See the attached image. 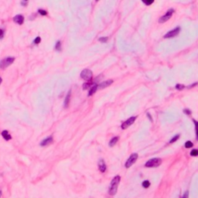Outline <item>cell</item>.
<instances>
[{"mask_svg": "<svg viewBox=\"0 0 198 198\" xmlns=\"http://www.w3.org/2000/svg\"><path fill=\"white\" fill-rule=\"evenodd\" d=\"M53 142V136H50L48 137H46V138H44L43 140H42L40 143H39V145H40V146H42V147H44V146H47L50 144H52Z\"/></svg>", "mask_w": 198, "mask_h": 198, "instance_id": "9", "label": "cell"}, {"mask_svg": "<svg viewBox=\"0 0 198 198\" xmlns=\"http://www.w3.org/2000/svg\"><path fill=\"white\" fill-rule=\"evenodd\" d=\"M24 1H26H26H28V0H24Z\"/></svg>", "mask_w": 198, "mask_h": 198, "instance_id": "36", "label": "cell"}, {"mask_svg": "<svg viewBox=\"0 0 198 198\" xmlns=\"http://www.w3.org/2000/svg\"><path fill=\"white\" fill-rule=\"evenodd\" d=\"M93 83H90V82H88V83H84V84H83V89L84 90H87V89H88L90 88L91 87L93 86Z\"/></svg>", "mask_w": 198, "mask_h": 198, "instance_id": "17", "label": "cell"}, {"mask_svg": "<svg viewBox=\"0 0 198 198\" xmlns=\"http://www.w3.org/2000/svg\"><path fill=\"white\" fill-rule=\"evenodd\" d=\"M193 146V142H190V141H187V142H185V147L187 148V149H190V148H192Z\"/></svg>", "mask_w": 198, "mask_h": 198, "instance_id": "20", "label": "cell"}, {"mask_svg": "<svg viewBox=\"0 0 198 198\" xmlns=\"http://www.w3.org/2000/svg\"><path fill=\"white\" fill-rule=\"evenodd\" d=\"M55 50L57 51H61V41H57L55 44Z\"/></svg>", "mask_w": 198, "mask_h": 198, "instance_id": "18", "label": "cell"}, {"mask_svg": "<svg viewBox=\"0 0 198 198\" xmlns=\"http://www.w3.org/2000/svg\"><path fill=\"white\" fill-rule=\"evenodd\" d=\"M142 1L144 4H145L146 6H150L153 3L154 0H142Z\"/></svg>", "mask_w": 198, "mask_h": 198, "instance_id": "22", "label": "cell"}, {"mask_svg": "<svg viewBox=\"0 0 198 198\" xmlns=\"http://www.w3.org/2000/svg\"><path fill=\"white\" fill-rule=\"evenodd\" d=\"M136 118H137V116H132V117H130L129 119H127L126 120L125 122H124L122 124V125H121V128L123 129V130H125V129H128L129 126H131L134 122H135V121H136Z\"/></svg>", "mask_w": 198, "mask_h": 198, "instance_id": "8", "label": "cell"}, {"mask_svg": "<svg viewBox=\"0 0 198 198\" xmlns=\"http://www.w3.org/2000/svg\"><path fill=\"white\" fill-rule=\"evenodd\" d=\"M173 13H174V9H169L167 12H166V13L164 15H163V16L160 18V19H159V23H165V22H166V21H168L169 19L172 17V15H173Z\"/></svg>", "mask_w": 198, "mask_h": 198, "instance_id": "7", "label": "cell"}, {"mask_svg": "<svg viewBox=\"0 0 198 198\" xmlns=\"http://www.w3.org/2000/svg\"><path fill=\"white\" fill-rule=\"evenodd\" d=\"M98 1H99V0H96V2H98Z\"/></svg>", "mask_w": 198, "mask_h": 198, "instance_id": "37", "label": "cell"}, {"mask_svg": "<svg viewBox=\"0 0 198 198\" xmlns=\"http://www.w3.org/2000/svg\"><path fill=\"white\" fill-rule=\"evenodd\" d=\"M38 13L40 15H47V12L46 10H43V9H39Z\"/></svg>", "mask_w": 198, "mask_h": 198, "instance_id": "27", "label": "cell"}, {"mask_svg": "<svg viewBox=\"0 0 198 198\" xmlns=\"http://www.w3.org/2000/svg\"><path fill=\"white\" fill-rule=\"evenodd\" d=\"M179 138H180V135H176V136H173L171 139L169 140V143H173V142H176L178 139H179Z\"/></svg>", "mask_w": 198, "mask_h": 198, "instance_id": "19", "label": "cell"}, {"mask_svg": "<svg viewBox=\"0 0 198 198\" xmlns=\"http://www.w3.org/2000/svg\"><path fill=\"white\" fill-rule=\"evenodd\" d=\"M70 95H71V91H69L68 93H67V96L65 98V100H64V108H67V107L69 106V104H70Z\"/></svg>", "mask_w": 198, "mask_h": 198, "instance_id": "14", "label": "cell"}, {"mask_svg": "<svg viewBox=\"0 0 198 198\" xmlns=\"http://www.w3.org/2000/svg\"><path fill=\"white\" fill-rule=\"evenodd\" d=\"M15 61V58L13 57H8L6 58H4L3 60L0 61V68L1 69H6V67L10 66Z\"/></svg>", "mask_w": 198, "mask_h": 198, "instance_id": "3", "label": "cell"}, {"mask_svg": "<svg viewBox=\"0 0 198 198\" xmlns=\"http://www.w3.org/2000/svg\"><path fill=\"white\" fill-rule=\"evenodd\" d=\"M113 83V81L112 80H108V81H103L102 83H101L100 84H98V88L99 89H103V88H105L107 87L110 86Z\"/></svg>", "mask_w": 198, "mask_h": 198, "instance_id": "11", "label": "cell"}, {"mask_svg": "<svg viewBox=\"0 0 198 198\" xmlns=\"http://www.w3.org/2000/svg\"><path fill=\"white\" fill-rule=\"evenodd\" d=\"M147 115L149 116V119H150V120H151V121H152V118H151V116H150V114H149L148 113V114H147Z\"/></svg>", "mask_w": 198, "mask_h": 198, "instance_id": "33", "label": "cell"}, {"mask_svg": "<svg viewBox=\"0 0 198 198\" xmlns=\"http://www.w3.org/2000/svg\"><path fill=\"white\" fill-rule=\"evenodd\" d=\"M98 169L101 173H105L106 171V164L105 163V161L103 160H100L98 162Z\"/></svg>", "mask_w": 198, "mask_h": 198, "instance_id": "12", "label": "cell"}, {"mask_svg": "<svg viewBox=\"0 0 198 198\" xmlns=\"http://www.w3.org/2000/svg\"><path fill=\"white\" fill-rule=\"evenodd\" d=\"M4 36V31L0 29V38H2Z\"/></svg>", "mask_w": 198, "mask_h": 198, "instance_id": "31", "label": "cell"}, {"mask_svg": "<svg viewBox=\"0 0 198 198\" xmlns=\"http://www.w3.org/2000/svg\"><path fill=\"white\" fill-rule=\"evenodd\" d=\"M13 21L19 25H22L24 23V17L22 15H16L13 17Z\"/></svg>", "mask_w": 198, "mask_h": 198, "instance_id": "10", "label": "cell"}, {"mask_svg": "<svg viewBox=\"0 0 198 198\" xmlns=\"http://www.w3.org/2000/svg\"><path fill=\"white\" fill-rule=\"evenodd\" d=\"M162 163V160L160 158H153V159H151L148 160L145 163V166L148 168H156L160 166Z\"/></svg>", "mask_w": 198, "mask_h": 198, "instance_id": "2", "label": "cell"}, {"mask_svg": "<svg viewBox=\"0 0 198 198\" xmlns=\"http://www.w3.org/2000/svg\"><path fill=\"white\" fill-rule=\"evenodd\" d=\"M98 84H94L93 86H91L90 88V90H89V92H88V96H91L93 94L96 92V91L98 90Z\"/></svg>", "mask_w": 198, "mask_h": 198, "instance_id": "15", "label": "cell"}, {"mask_svg": "<svg viewBox=\"0 0 198 198\" xmlns=\"http://www.w3.org/2000/svg\"><path fill=\"white\" fill-rule=\"evenodd\" d=\"M183 112L185 113V114H188V115H190L191 114V111L190 110H189V109H184L183 110Z\"/></svg>", "mask_w": 198, "mask_h": 198, "instance_id": "29", "label": "cell"}, {"mask_svg": "<svg viewBox=\"0 0 198 198\" xmlns=\"http://www.w3.org/2000/svg\"><path fill=\"white\" fill-rule=\"evenodd\" d=\"M40 41H41V38L39 37H36V39H34L33 43H35V44H39V43H40Z\"/></svg>", "mask_w": 198, "mask_h": 198, "instance_id": "28", "label": "cell"}, {"mask_svg": "<svg viewBox=\"0 0 198 198\" xmlns=\"http://www.w3.org/2000/svg\"><path fill=\"white\" fill-rule=\"evenodd\" d=\"M81 77L83 79V80L87 81H91V79L93 77V73L92 71L89 70V69H84L81 71Z\"/></svg>", "mask_w": 198, "mask_h": 198, "instance_id": "4", "label": "cell"}, {"mask_svg": "<svg viewBox=\"0 0 198 198\" xmlns=\"http://www.w3.org/2000/svg\"><path fill=\"white\" fill-rule=\"evenodd\" d=\"M118 140H119V137H118V136L113 137L109 142V146H111V147H113V146L117 143Z\"/></svg>", "mask_w": 198, "mask_h": 198, "instance_id": "16", "label": "cell"}, {"mask_svg": "<svg viewBox=\"0 0 198 198\" xmlns=\"http://www.w3.org/2000/svg\"><path fill=\"white\" fill-rule=\"evenodd\" d=\"M108 37H100V38L98 39V40L100 41V42H102V43H106L107 41H108Z\"/></svg>", "mask_w": 198, "mask_h": 198, "instance_id": "26", "label": "cell"}, {"mask_svg": "<svg viewBox=\"0 0 198 198\" xmlns=\"http://www.w3.org/2000/svg\"><path fill=\"white\" fill-rule=\"evenodd\" d=\"M185 88V86L183 84H178L176 85V88L177 90H179V91H181V90H183V88Z\"/></svg>", "mask_w": 198, "mask_h": 198, "instance_id": "25", "label": "cell"}, {"mask_svg": "<svg viewBox=\"0 0 198 198\" xmlns=\"http://www.w3.org/2000/svg\"><path fill=\"white\" fill-rule=\"evenodd\" d=\"M195 124V130H196V135H197V139L198 140V122L197 121H193Z\"/></svg>", "mask_w": 198, "mask_h": 198, "instance_id": "24", "label": "cell"}, {"mask_svg": "<svg viewBox=\"0 0 198 198\" xmlns=\"http://www.w3.org/2000/svg\"><path fill=\"white\" fill-rule=\"evenodd\" d=\"M138 154L137 153H132L131 156H130V157L129 158V159L127 160V161L125 162V168H129V167H131V166L136 163L137 159H138Z\"/></svg>", "mask_w": 198, "mask_h": 198, "instance_id": "5", "label": "cell"}, {"mask_svg": "<svg viewBox=\"0 0 198 198\" xmlns=\"http://www.w3.org/2000/svg\"><path fill=\"white\" fill-rule=\"evenodd\" d=\"M150 186V182L149 180H145L142 182V187L144 188H149Z\"/></svg>", "mask_w": 198, "mask_h": 198, "instance_id": "21", "label": "cell"}, {"mask_svg": "<svg viewBox=\"0 0 198 198\" xmlns=\"http://www.w3.org/2000/svg\"><path fill=\"white\" fill-rule=\"evenodd\" d=\"M180 27H176V28H175V29H173V30H170V31H169V32L166 33V34H165L164 35V38H166V39H168V38H173V37H176V36L178 35L180 33Z\"/></svg>", "mask_w": 198, "mask_h": 198, "instance_id": "6", "label": "cell"}, {"mask_svg": "<svg viewBox=\"0 0 198 198\" xmlns=\"http://www.w3.org/2000/svg\"><path fill=\"white\" fill-rule=\"evenodd\" d=\"M1 135H2V138L6 141H9V140L12 139V136H11V135L9 134V132L8 130H3V131L1 132Z\"/></svg>", "mask_w": 198, "mask_h": 198, "instance_id": "13", "label": "cell"}, {"mask_svg": "<svg viewBox=\"0 0 198 198\" xmlns=\"http://www.w3.org/2000/svg\"><path fill=\"white\" fill-rule=\"evenodd\" d=\"M181 198H189V191H186L185 193L183 194V196Z\"/></svg>", "mask_w": 198, "mask_h": 198, "instance_id": "30", "label": "cell"}, {"mask_svg": "<svg viewBox=\"0 0 198 198\" xmlns=\"http://www.w3.org/2000/svg\"><path fill=\"white\" fill-rule=\"evenodd\" d=\"M190 156H198V149H193L190 152Z\"/></svg>", "mask_w": 198, "mask_h": 198, "instance_id": "23", "label": "cell"}, {"mask_svg": "<svg viewBox=\"0 0 198 198\" xmlns=\"http://www.w3.org/2000/svg\"><path fill=\"white\" fill-rule=\"evenodd\" d=\"M2 77H0V84H2Z\"/></svg>", "mask_w": 198, "mask_h": 198, "instance_id": "34", "label": "cell"}, {"mask_svg": "<svg viewBox=\"0 0 198 198\" xmlns=\"http://www.w3.org/2000/svg\"><path fill=\"white\" fill-rule=\"evenodd\" d=\"M120 181H121L120 176H116L112 179V182H111V186L108 190V193L111 196H114L116 194L117 190H118V187Z\"/></svg>", "mask_w": 198, "mask_h": 198, "instance_id": "1", "label": "cell"}, {"mask_svg": "<svg viewBox=\"0 0 198 198\" xmlns=\"http://www.w3.org/2000/svg\"><path fill=\"white\" fill-rule=\"evenodd\" d=\"M2 197V191H1V190H0V198H1Z\"/></svg>", "mask_w": 198, "mask_h": 198, "instance_id": "35", "label": "cell"}, {"mask_svg": "<svg viewBox=\"0 0 198 198\" xmlns=\"http://www.w3.org/2000/svg\"><path fill=\"white\" fill-rule=\"evenodd\" d=\"M198 84V83H194V84H193L192 85H190V87H188V88H193V87L194 86H196V85H197Z\"/></svg>", "mask_w": 198, "mask_h": 198, "instance_id": "32", "label": "cell"}]
</instances>
